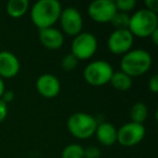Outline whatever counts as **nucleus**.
Segmentation results:
<instances>
[{"mask_svg":"<svg viewBox=\"0 0 158 158\" xmlns=\"http://www.w3.org/2000/svg\"><path fill=\"white\" fill-rule=\"evenodd\" d=\"M61 12V3L57 0H39L31 8V18L35 26L44 29L52 27L60 19Z\"/></svg>","mask_w":158,"mask_h":158,"instance_id":"1","label":"nucleus"},{"mask_svg":"<svg viewBox=\"0 0 158 158\" xmlns=\"http://www.w3.org/2000/svg\"><path fill=\"white\" fill-rule=\"evenodd\" d=\"M152 66V56L146 50L135 49L123 54L120 61V69L128 76L136 77L144 75Z\"/></svg>","mask_w":158,"mask_h":158,"instance_id":"2","label":"nucleus"},{"mask_svg":"<svg viewBox=\"0 0 158 158\" xmlns=\"http://www.w3.org/2000/svg\"><path fill=\"white\" fill-rule=\"evenodd\" d=\"M158 28L157 14L147 9H141L130 16L129 29L130 33L136 37L146 38Z\"/></svg>","mask_w":158,"mask_h":158,"instance_id":"3","label":"nucleus"},{"mask_svg":"<svg viewBox=\"0 0 158 158\" xmlns=\"http://www.w3.org/2000/svg\"><path fill=\"white\" fill-rule=\"evenodd\" d=\"M98 121L93 116L86 113H75L68 118L67 129L77 139H88L95 133Z\"/></svg>","mask_w":158,"mask_h":158,"instance_id":"4","label":"nucleus"},{"mask_svg":"<svg viewBox=\"0 0 158 158\" xmlns=\"http://www.w3.org/2000/svg\"><path fill=\"white\" fill-rule=\"evenodd\" d=\"M114 70L108 62L99 60L89 63L84 70V78L89 85L94 87L108 84Z\"/></svg>","mask_w":158,"mask_h":158,"instance_id":"5","label":"nucleus"},{"mask_svg":"<svg viewBox=\"0 0 158 158\" xmlns=\"http://www.w3.org/2000/svg\"><path fill=\"white\" fill-rule=\"evenodd\" d=\"M98 49V40L91 33H80L75 36L72 44V54L77 60H88L94 55Z\"/></svg>","mask_w":158,"mask_h":158,"instance_id":"6","label":"nucleus"},{"mask_svg":"<svg viewBox=\"0 0 158 158\" xmlns=\"http://www.w3.org/2000/svg\"><path fill=\"white\" fill-rule=\"evenodd\" d=\"M145 136V128L141 123H128L117 130V142L123 146H134Z\"/></svg>","mask_w":158,"mask_h":158,"instance_id":"7","label":"nucleus"},{"mask_svg":"<svg viewBox=\"0 0 158 158\" xmlns=\"http://www.w3.org/2000/svg\"><path fill=\"white\" fill-rule=\"evenodd\" d=\"M133 40L134 37L129 29H115L108 37V50L116 55L126 54L131 50Z\"/></svg>","mask_w":158,"mask_h":158,"instance_id":"8","label":"nucleus"},{"mask_svg":"<svg viewBox=\"0 0 158 158\" xmlns=\"http://www.w3.org/2000/svg\"><path fill=\"white\" fill-rule=\"evenodd\" d=\"M117 13V8L113 0H95L89 5L88 14L98 23L110 22Z\"/></svg>","mask_w":158,"mask_h":158,"instance_id":"9","label":"nucleus"},{"mask_svg":"<svg viewBox=\"0 0 158 158\" xmlns=\"http://www.w3.org/2000/svg\"><path fill=\"white\" fill-rule=\"evenodd\" d=\"M59 20L62 29L66 35L75 37L81 33L82 16L76 8L68 7L62 10Z\"/></svg>","mask_w":158,"mask_h":158,"instance_id":"10","label":"nucleus"},{"mask_svg":"<svg viewBox=\"0 0 158 158\" xmlns=\"http://www.w3.org/2000/svg\"><path fill=\"white\" fill-rule=\"evenodd\" d=\"M36 89L41 97L46 99H53L59 95L61 91V84L56 76L52 74H44L37 79Z\"/></svg>","mask_w":158,"mask_h":158,"instance_id":"11","label":"nucleus"},{"mask_svg":"<svg viewBox=\"0 0 158 158\" xmlns=\"http://www.w3.org/2000/svg\"><path fill=\"white\" fill-rule=\"evenodd\" d=\"M20 72V61L9 51H0V77L13 78Z\"/></svg>","mask_w":158,"mask_h":158,"instance_id":"12","label":"nucleus"},{"mask_svg":"<svg viewBox=\"0 0 158 158\" xmlns=\"http://www.w3.org/2000/svg\"><path fill=\"white\" fill-rule=\"evenodd\" d=\"M39 39L42 46L50 50H57L64 44L63 34L56 28L49 27V28L40 29Z\"/></svg>","mask_w":158,"mask_h":158,"instance_id":"13","label":"nucleus"},{"mask_svg":"<svg viewBox=\"0 0 158 158\" xmlns=\"http://www.w3.org/2000/svg\"><path fill=\"white\" fill-rule=\"evenodd\" d=\"M97 139L104 146H110L117 142V129L110 123H102L95 130Z\"/></svg>","mask_w":158,"mask_h":158,"instance_id":"14","label":"nucleus"},{"mask_svg":"<svg viewBox=\"0 0 158 158\" xmlns=\"http://www.w3.org/2000/svg\"><path fill=\"white\" fill-rule=\"evenodd\" d=\"M29 8L28 0H9L7 3V13L9 14L11 18L19 19L22 18Z\"/></svg>","mask_w":158,"mask_h":158,"instance_id":"15","label":"nucleus"},{"mask_svg":"<svg viewBox=\"0 0 158 158\" xmlns=\"http://www.w3.org/2000/svg\"><path fill=\"white\" fill-rule=\"evenodd\" d=\"M110 82L116 90L127 91L132 87V78L127 74L120 72H114Z\"/></svg>","mask_w":158,"mask_h":158,"instance_id":"16","label":"nucleus"},{"mask_svg":"<svg viewBox=\"0 0 158 158\" xmlns=\"http://www.w3.org/2000/svg\"><path fill=\"white\" fill-rule=\"evenodd\" d=\"M147 115H148L147 107L144 103H142V102L135 103L131 107V110H130V118H131L132 123L143 125V123L146 120Z\"/></svg>","mask_w":158,"mask_h":158,"instance_id":"17","label":"nucleus"},{"mask_svg":"<svg viewBox=\"0 0 158 158\" xmlns=\"http://www.w3.org/2000/svg\"><path fill=\"white\" fill-rule=\"evenodd\" d=\"M62 158H85L84 147L79 144H69L62 151Z\"/></svg>","mask_w":158,"mask_h":158,"instance_id":"18","label":"nucleus"},{"mask_svg":"<svg viewBox=\"0 0 158 158\" xmlns=\"http://www.w3.org/2000/svg\"><path fill=\"white\" fill-rule=\"evenodd\" d=\"M130 22V15L128 13L117 11L115 16L112 19L110 23H112L113 27L115 29H128Z\"/></svg>","mask_w":158,"mask_h":158,"instance_id":"19","label":"nucleus"},{"mask_svg":"<svg viewBox=\"0 0 158 158\" xmlns=\"http://www.w3.org/2000/svg\"><path fill=\"white\" fill-rule=\"evenodd\" d=\"M115 6L117 8V11L128 13L135 8L136 1L135 0H117V1H115Z\"/></svg>","mask_w":158,"mask_h":158,"instance_id":"20","label":"nucleus"},{"mask_svg":"<svg viewBox=\"0 0 158 158\" xmlns=\"http://www.w3.org/2000/svg\"><path fill=\"white\" fill-rule=\"evenodd\" d=\"M77 65H78V60H77L72 53L65 55V56L62 59L61 66L66 72H70V70L75 69V68L77 67Z\"/></svg>","mask_w":158,"mask_h":158,"instance_id":"21","label":"nucleus"},{"mask_svg":"<svg viewBox=\"0 0 158 158\" xmlns=\"http://www.w3.org/2000/svg\"><path fill=\"white\" fill-rule=\"evenodd\" d=\"M100 149L95 146H89L84 148V157L85 158H99L100 157Z\"/></svg>","mask_w":158,"mask_h":158,"instance_id":"22","label":"nucleus"},{"mask_svg":"<svg viewBox=\"0 0 158 158\" xmlns=\"http://www.w3.org/2000/svg\"><path fill=\"white\" fill-rule=\"evenodd\" d=\"M148 89L151 92L157 93L158 92V75H153L148 81Z\"/></svg>","mask_w":158,"mask_h":158,"instance_id":"23","label":"nucleus"},{"mask_svg":"<svg viewBox=\"0 0 158 158\" xmlns=\"http://www.w3.org/2000/svg\"><path fill=\"white\" fill-rule=\"evenodd\" d=\"M145 6H146L145 9L149 10V11L157 14V12H158V1L157 0H145Z\"/></svg>","mask_w":158,"mask_h":158,"instance_id":"24","label":"nucleus"},{"mask_svg":"<svg viewBox=\"0 0 158 158\" xmlns=\"http://www.w3.org/2000/svg\"><path fill=\"white\" fill-rule=\"evenodd\" d=\"M8 115V104L0 100V123H2Z\"/></svg>","mask_w":158,"mask_h":158,"instance_id":"25","label":"nucleus"},{"mask_svg":"<svg viewBox=\"0 0 158 158\" xmlns=\"http://www.w3.org/2000/svg\"><path fill=\"white\" fill-rule=\"evenodd\" d=\"M13 98H14L13 92H11V91H8V92H6V91H5V93L2 94V97H1V99H0V100L8 104L9 102H11L12 100H13Z\"/></svg>","mask_w":158,"mask_h":158,"instance_id":"26","label":"nucleus"},{"mask_svg":"<svg viewBox=\"0 0 158 158\" xmlns=\"http://www.w3.org/2000/svg\"><path fill=\"white\" fill-rule=\"evenodd\" d=\"M149 37L152 38V41H153V44H155V46H157V44H158V28L156 29V31H154L153 34H152Z\"/></svg>","mask_w":158,"mask_h":158,"instance_id":"27","label":"nucleus"},{"mask_svg":"<svg viewBox=\"0 0 158 158\" xmlns=\"http://www.w3.org/2000/svg\"><path fill=\"white\" fill-rule=\"evenodd\" d=\"M3 93H5V82H3V79L0 77V99Z\"/></svg>","mask_w":158,"mask_h":158,"instance_id":"28","label":"nucleus"}]
</instances>
